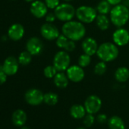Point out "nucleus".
<instances>
[{
	"label": "nucleus",
	"mask_w": 129,
	"mask_h": 129,
	"mask_svg": "<svg viewBox=\"0 0 129 129\" xmlns=\"http://www.w3.org/2000/svg\"><path fill=\"white\" fill-rule=\"evenodd\" d=\"M86 32L87 30L84 24L78 20H72L64 22L61 27V34L69 40L75 42L84 39L86 35Z\"/></svg>",
	"instance_id": "nucleus-1"
},
{
	"label": "nucleus",
	"mask_w": 129,
	"mask_h": 129,
	"mask_svg": "<svg viewBox=\"0 0 129 129\" xmlns=\"http://www.w3.org/2000/svg\"><path fill=\"white\" fill-rule=\"evenodd\" d=\"M111 23L117 27H122L129 20V9L127 6L118 4L112 8L109 13Z\"/></svg>",
	"instance_id": "nucleus-2"
},
{
	"label": "nucleus",
	"mask_w": 129,
	"mask_h": 129,
	"mask_svg": "<svg viewBox=\"0 0 129 129\" xmlns=\"http://www.w3.org/2000/svg\"><path fill=\"white\" fill-rule=\"evenodd\" d=\"M119 50L118 46L114 43L106 42L99 45L96 55L100 59L105 62H110L116 59L118 56Z\"/></svg>",
	"instance_id": "nucleus-3"
},
{
	"label": "nucleus",
	"mask_w": 129,
	"mask_h": 129,
	"mask_svg": "<svg viewBox=\"0 0 129 129\" xmlns=\"http://www.w3.org/2000/svg\"><path fill=\"white\" fill-rule=\"evenodd\" d=\"M54 13L58 21L67 22L73 20L75 17L76 9L71 3L64 2L63 3H60L54 9Z\"/></svg>",
	"instance_id": "nucleus-4"
},
{
	"label": "nucleus",
	"mask_w": 129,
	"mask_h": 129,
	"mask_svg": "<svg viewBox=\"0 0 129 129\" xmlns=\"http://www.w3.org/2000/svg\"><path fill=\"white\" fill-rule=\"evenodd\" d=\"M97 15L96 9L89 6H81L76 9L75 17L83 24H90L95 21Z\"/></svg>",
	"instance_id": "nucleus-5"
},
{
	"label": "nucleus",
	"mask_w": 129,
	"mask_h": 129,
	"mask_svg": "<svg viewBox=\"0 0 129 129\" xmlns=\"http://www.w3.org/2000/svg\"><path fill=\"white\" fill-rule=\"evenodd\" d=\"M71 64V57L68 52L64 50H60L57 52L52 60V64L58 72L66 71Z\"/></svg>",
	"instance_id": "nucleus-6"
},
{
	"label": "nucleus",
	"mask_w": 129,
	"mask_h": 129,
	"mask_svg": "<svg viewBox=\"0 0 129 129\" xmlns=\"http://www.w3.org/2000/svg\"><path fill=\"white\" fill-rule=\"evenodd\" d=\"M40 34L42 37L47 40H55L60 35L59 30L52 23H45L40 27Z\"/></svg>",
	"instance_id": "nucleus-7"
},
{
	"label": "nucleus",
	"mask_w": 129,
	"mask_h": 129,
	"mask_svg": "<svg viewBox=\"0 0 129 129\" xmlns=\"http://www.w3.org/2000/svg\"><path fill=\"white\" fill-rule=\"evenodd\" d=\"M84 106L87 113L94 115L100 110L102 107V100L96 95H90L86 99Z\"/></svg>",
	"instance_id": "nucleus-8"
},
{
	"label": "nucleus",
	"mask_w": 129,
	"mask_h": 129,
	"mask_svg": "<svg viewBox=\"0 0 129 129\" xmlns=\"http://www.w3.org/2000/svg\"><path fill=\"white\" fill-rule=\"evenodd\" d=\"M66 72L69 81L74 83L81 82L84 78L85 76L84 68L81 67L78 64L70 66L69 68Z\"/></svg>",
	"instance_id": "nucleus-9"
},
{
	"label": "nucleus",
	"mask_w": 129,
	"mask_h": 129,
	"mask_svg": "<svg viewBox=\"0 0 129 129\" xmlns=\"http://www.w3.org/2000/svg\"><path fill=\"white\" fill-rule=\"evenodd\" d=\"M44 94L38 89L32 88L28 90L24 95L26 102L31 106H38L43 102Z\"/></svg>",
	"instance_id": "nucleus-10"
},
{
	"label": "nucleus",
	"mask_w": 129,
	"mask_h": 129,
	"mask_svg": "<svg viewBox=\"0 0 129 129\" xmlns=\"http://www.w3.org/2000/svg\"><path fill=\"white\" fill-rule=\"evenodd\" d=\"M113 43L118 46H124L129 43V32L125 28L118 27L112 34Z\"/></svg>",
	"instance_id": "nucleus-11"
},
{
	"label": "nucleus",
	"mask_w": 129,
	"mask_h": 129,
	"mask_svg": "<svg viewBox=\"0 0 129 129\" xmlns=\"http://www.w3.org/2000/svg\"><path fill=\"white\" fill-rule=\"evenodd\" d=\"M30 11L32 15L35 18H44L48 13V7L45 3L40 0H35L34 2L31 3Z\"/></svg>",
	"instance_id": "nucleus-12"
},
{
	"label": "nucleus",
	"mask_w": 129,
	"mask_h": 129,
	"mask_svg": "<svg viewBox=\"0 0 129 129\" xmlns=\"http://www.w3.org/2000/svg\"><path fill=\"white\" fill-rule=\"evenodd\" d=\"M26 49L32 55H38L43 49V43L37 37H30L26 43Z\"/></svg>",
	"instance_id": "nucleus-13"
},
{
	"label": "nucleus",
	"mask_w": 129,
	"mask_h": 129,
	"mask_svg": "<svg viewBox=\"0 0 129 129\" xmlns=\"http://www.w3.org/2000/svg\"><path fill=\"white\" fill-rule=\"evenodd\" d=\"M3 66V72L8 76H12L15 75L18 71L19 62L15 57L9 56L5 60Z\"/></svg>",
	"instance_id": "nucleus-14"
},
{
	"label": "nucleus",
	"mask_w": 129,
	"mask_h": 129,
	"mask_svg": "<svg viewBox=\"0 0 129 129\" xmlns=\"http://www.w3.org/2000/svg\"><path fill=\"white\" fill-rule=\"evenodd\" d=\"M99 45L96 40L93 37H86L84 39L81 43V48L83 49L84 53H86L90 56L96 54Z\"/></svg>",
	"instance_id": "nucleus-15"
},
{
	"label": "nucleus",
	"mask_w": 129,
	"mask_h": 129,
	"mask_svg": "<svg viewBox=\"0 0 129 129\" xmlns=\"http://www.w3.org/2000/svg\"><path fill=\"white\" fill-rule=\"evenodd\" d=\"M24 27L23 25L21 24H14L8 30V37L14 41H18L22 39L24 35Z\"/></svg>",
	"instance_id": "nucleus-16"
},
{
	"label": "nucleus",
	"mask_w": 129,
	"mask_h": 129,
	"mask_svg": "<svg viewBox=\"0 0 129 129\" xmlns=\"http://www.w3.org/2000/svg\"><path fill=\"white\" fill-rule=\"evenodd\" d=\"M52 79L55 87L59 89L66 88L70 81L66 73H64V72H58V73Z\"/></svg>",
	"instance_id": "nucleus-17"
},
{
	"label": "nucleus",
	"mask_w": 129,
	"mask_h": 129,
	"mask_svg": "<svg viewBox=\"0 0 129 129\" xmlns=\"http://www.w3.org/2000/svg\"><path fill=\"white\" fill-rule=\"evenodd\" d=\"M27 114L22 109H17L12 114V122L15 125L18 127H22L25 124L27 121Z\"/></svg>",
	"instance_id": "nucleus-18"
},
{
	"label": "nucleus",
	"mask_w": 129,
	"mask_h": 129,
	"mask_svg": "<svg viewBox=\"0 0 129 129\" xmlns=\"http://www.w3.org/2000/svg\"><path fill=\"white\" fill-rule=\"evenodd\" d=\"M95 22L97 27L103 31L107 30L109 28L111 24L110 18L107 16V15H100V14H98L95 20Z\"/></svg>",
	"instance_id": "nucleus-19"
},
{
	"label": "nucleus",
	"mask_w": 129,
	"mask_h": 129,
	"mask_svg": "<svg viewBox=\"0 0 129 129\" xmlns=\"http://www.w3.org/2000/svg\"><path fill=\"white\" fill-rule=\"evenodd\" d=\"M115 78L119 83H124L129 79V69L127 67L121 66L115 72Z\"/></svg>",
	"instance_id": "nucleus-20"
},
{
	"label": "nucleus",
	"mask_w": 129,
	"mask_h": 129,
	"mask_svg": "<svg viewBox=\"0 0 129 129\" xmlns=\"http://www.w3.org/2000/svg\"><path fill=\"white\" fill-rule=\"evenodd\" d=\"M86 112H87L84 106L80 104H75L70 109V114L75 119L84 118V117L86 115Z\"/></svg>",
	"instance_id": "nucleus-21"
},
{
	"label": "nucleus",
	"mask_w": 129,
	"mask_h": 129,
	"mask_svg": "<svg viewBox=\"0 0 129 129\" xmlns=\"http://www.w3.org/2000/svg\"><path fill=\"white\" fill-rule=\"evenodd\" d=\"M108 126L109 129H125L124 121L118 116L114 115L108 119Z\"/></svg>",
	"instance_id": "nucleus-22"
},
{
	"label": "nucleus",
	"mask_w": 129,
	"mask_h": 129,
	"mask_svg": "<svg viewBox=\"0 0 129 129\" xmlns=\"http://www.w3.org/2000/svg\"><path fill=\"white\" fill-rule=\"evenodd\" d=\"M112 6L107 1V0H101V1L97 4L96 9L98 14L100 15H108L110 13Z\"/></svg>",
	"instance_id": "nucleus-23"
},
{
	"label": "nucleus",
	"mask_w": 129,
	"mask_h": 129,
	"mask_svg": "<svg viewBox=\"0 0 129 129\" xmlns=\"http://www.w3.org/2000/svg\"><path fill=\"white\" fill-rule=\"evenodd\" d=\"M43 102L49 106H55L58 102V96L53 92H48L44 94Z\"/></svg>",
	"instance_id": "nucleus-24"
},
{
	"label": "nucleus",
	"mask_w": 129,
	"mask_h": 129,
	"mask_svg": "<svg viewBox=\"0 0 129 129\" xmlns=\"http://www.w3.org/2000/svg\"><path fill=\"white\" fill-rule=\"evenodd\" d=\"M18 62L22 66H27L32 61V55L28 51H24L18 56Z\"/></svg>",
	"instance_id": "nucleus-25"
},
{
	"label": "nucleus",
	"mask_w": 129,
	"mask_h": 129,
	"mask_svg": "<svg viewBox=\"0 0 129 129\" xmlns=\"http://www.w3.org/2000/svg\"><path fill=\"white\" fill-rule=\"evenodd\" d=\"M107 70V66H106V62L103 61H100L99 62H97L95 66H94V73L96 75H103Z\"/></svg>",
	"instance_id": "nucleus-26"
},
{
	"label": "nucleus",
	"mask_w": 129,
	"mask_h": 129,
	"mask_svg": "<svg viewBox=\"0 0 129 129\" xmlns=\"http://www.w3.org/2000/svg\"><path fill=\"white\" fill-rule=\"evenodd\" d=\"M78 66H80L81 67H82L84 69L87 68L91 63V56L86 53H83L78 58Z\"/></svg>",
	"instance_id": "nucleus-27"
},
{
	"label": "nucleus",
	"mask_w": 129,
	"mask_h": 129,
	"mask_svg": "<svg viewBox=\"0 0 129 129\" xmlns=\"http://www.w3.org/2000/svg\"><path fill=\"white\" fill-rule=\"evenodd\" d=\"M57 73H58V71L54 67L53 64L52 66H47L43 69V75L46 78H49V79L53 78Z\"/></svg>",
	"instance_id": "nucleus-28"
},
{
	"label": "nucleus",
	"mask_w": 129,
	"mask_h": 129,
	"mask_svg": "<svg viewBox=\"0 0 129 129\" xmlns=\"http://www.w3.org/2000/svg\"><path fill=\"white\" fill-rule=\"evenodd\" d=\"M69 39L68 37H66L63 34H60V35L58 37V38L55 40V44H56V46H57L58 48L64 49V46H66V43H67L68 41H69Z\"/></svg>",
	"instance_id": "nucleus-29"
},
{
	"label": "nucleus",
	"mask_w": 129,
	"mask_h": 129,
	"mask_svg": "<svg viewBox=\"0 0 129 129\" xmlns=\"http://www.w3.org/2000/svg\"><path fill=\"white\" fill-rule=\"evenodd\" d=\"M95 121V118L93 116V114H89L87 113L84 117V120H83V123L84 124V126L86 127H91Z\"/></svg>",
	"instance_id": "nucleus-30"
},
{
	"label": "nucleus",
	"mask_w": 129,
	"mask_h": 129,
	"mask_svg": "<svg viewBox=\"0 0 129 129\" xmlns=\"http://www.w3.org/2000/svg\"><path fill=\"white\" fill-rule=\"evenodd\" d=\"M49 9H55L59 4H60V0H45L44 2Z\"/></svg>",
	"instance_id": "nucleus-31"
},
{
	"label": "nucleus",
	"mask_w": 129,
	"mask_h": 129,
	"mask_svg": "<svg viewBox=\"0 0 129 129\" xmlns=\"http://www.w3.org/2000/svg\"><path fill=\"white\" fill-rule=\"evenodd\" d=\"M76 49V43H75V41H73L72 40H69L68 43H66V46H64V51H66L68 52H72L74 51L75 49Z\"/></svg>",
	"instance_id": "nucleus-32"
},
{
	"label": "nucleus",
	"mask_w": 129,
	"mask_h": 129,
	"mask_svg": "<svg viewBox=\"0 0 129 129\" xmlns=\"http://www.w3.org/2000/svg\"><path fill=\"white\" fill-rule=\"evenodd\" d=\"M45 18L46 21L48 23H53L55 21V19H57L54 12H48L45 16Z\"/></svg>",
	"instance_id": "nucleus-33"
},
{
	"label": "nucleus",
	"mask_w": 129,
	"mask_h": 129,
	"mask_svg": "<svg viewBox=\"0 0 129 129\" xmlns=\"http://www.w3.org/2000/svg\"><path fill=\"white\" fill-rule=\"evenodd\" d=\"M96 121L100 124H104L108 121V118L105 114H99L96 117Z\"/></svg>",
	"instance_id": "nucleus-34"
},
{
	"label": "nucleus",
	"mask_w": 129,
	"mask_h": 129,
	"mask_svg": "<svg viewBox=\"0 0 129 129\" xmlns=\"http://www.w3.org/2000/svg\"><path fill=\"white\" fill-rule=\"evenodd\" d=\"M7 76L8 75L3 71L0 72V85L3 84L4 83L6 82V81H7Z\"/></svg>",
	"instance_id": "nucleus-35"
},
{
	"label": "nucleus",
	"mask_w": 129,
	"mask_h": 129,
	"mask_svg": "<svg viewBox=\"0 0 129 129\" xmlns=\"http://www.w3.org/2000/svg\"><path fill=\"white\" fill-rule=\"evenodd\" d=\"M107 1L112 6H117L118 4H121L122 0H107Z\"/></svg>",
	"instance_id": "nucleus-36"
},
{
	"label": "nucleus",
	"mask_w": 129,
	"mask_h": 129,
	"mask_svg": "<svg viewBox=\"0 0 129 129\" xmlns=\"http://www.w3.org/2000/svg\"><path fill=\"white\" fill-rule=\"evenodd\" d=\"M21 129H30V128L28 127H27V126H22Z\"/></svg>",
	"instance_id": "nucleus-37"
},
{
	"label": "nucleus",
	"mask_w": 129,
	"mask_h": 129,
	"mask_svg": "<svg viewBox=\"0 0 129 129\" xmlns=\"http://www.w3.org/2000/svg\"><path fill=\"white\" fill-rule=\"evenodd\" d=\"M26 2H27V3H33V2H34L35 0H25Z\"/></svg>",
	"instance_id": "nucleus-38"
},
{
	"label": "nucleus",
	"mask_w": 129,
	"mask_h": 129,
	"mask_svg": "<svg viewBox=\"0 0 129 129\" xmlns=\"http://www.w3.org/2000/svg\"><path fill=\"white\" fill-rule=\"evenodd\" d=\"M64 2H66V3H70L72 1H73V0H63Z\"/></svg>",
	"instance_id": "nucleus-39"
},
{
	"label": "nucleus",
	"mask_w": 129,
	"mask_h": 129,
	"mask_svg": "<svg viewBox=\"0 0 129 129\" xmlns=\"http://www.w3.org/2000/svg\"><path fill=\"white\" fill-rule=\"evenodd\" d=\"M77 129H86V127H78V128H77Z\"/></svg>",
	"instance_id": "nucleus-40"
}]
</instances>
